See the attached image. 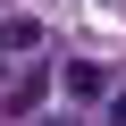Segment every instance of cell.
I'll use <instances>...</instances> for the list:
<instances>
[{
	"instance_id": "cell-6",
	"label": "cell",
	"mask_w": 126,
	"mask_h": 126,
	"mask_svg": "<svg viewBox=\"0 0 126 126\" xmlns=\"http://www.w3.org/2000/svg\"><path fill=\"white\" fill-rule=\"evenodd\" d=\"M101 9H118V0H101Z\"/></svg>"
},
{
	"instance_id": "cell-1",
	"label": "cell",
	"mask_w": 126,
	"mask_h": 126,
	"mask_svg": "<svg viewBox=\"0 0 126 126\" xmlns=\"http://www.w3.org/2000/svg\"><path fill=\"white\" fill-rule=\"evenodd\" d=\"M50 101V67L42 59H9V76H0V118H34Z\"/></svg>"
},
{
	"instance_id": "cell-4",
	"label": "cell",
	"mask_w": 126,
	"mask_h": 126,
	"mask_svg": "<svg viewBox=\"0 0 126 126\" xmlns=\"http://www.w3.org/2000/svg\"><path fill=\"white\" fill-rule=\"evenodd\" d=\"M109 109H118V126H126V93H118V101H109Z\"/></svg>"
},
{
	"instance_id": "cell-2",
	"label": "cell",
	"mask_w": 126,
	"mask_h": 126,
	"mask_svg": "<svg viewBox=\"0 0 126 126\" xmlns=\"http://www.w3.org/2000/svg\"><path fill=\"white\" fill-rule=\"evenodd\" d=\"M42 17H0V67H9V59H42Z\"/></svg>"
},
{
	"instance_id": "cell-3",
	"label": "cell",
	"mask_w": 126,
	"mask_h": 126,
	"mask_svg": "<svg viewBox=\"0 0 126 126\" xmlns=\"http://www.w3.org/2000/svg\"><path fill=\"white\" fill-rule=\"evenodd\" d=\"M67 93H76V101H93V93H109V67H93V59H76V67H67Z\"/></svg>"
},
{
	"instance_id": "cell-5",
	"label": "cell",
	"mask_w": 126,
	"mask_h": 126,
	"mask_svg": "<svg viewBox=\"0 0 126 126\" xmlns=\"http://www.w3.org/2000/svg\"><path fill=\"white\" fill-rule=\"evenodd\" d=\"M42 126H76V118H42Z\"/></svg>"
}]
</instances>
